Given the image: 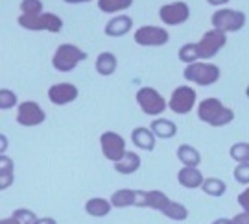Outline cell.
Masks as SVG:
<instances>
[{"instance_id": "obj_1", "label": "cell", "mask_w": 249, "mask_h": 224, "mask_svg": "<svg viewBox=\"0 0 249 224\" xmlns=\"http://www.w3.org/2000/svg\"><path fill=\"white\" fill-rule=\"evenodd\" d=\"M197 117L207 124L220 128V126L231 124L234 121V111L227 106H223L218 99H205L197 106Z\"/></svg>"}, {"instance_id": "obj_2", "label": "cell", "mask_w": 249, "mask_h": 224, "mask_svg": "<svg viewBox=\"0 0 249 224\" xmlns=\"http://www.w3.org/2000/svg\"><path fill=\"white\" fill-rule=\"evenodd\" d=\"M87 60V54L81 50L80 46L65 43L55 48V54L52 58V65L55 71L59 72H71L74 71L81 61Z\"/></svg>"}, {"instance_id": "obj_3", "label": "cell", "mask_w": 249, "mask_h": 224, "mask_svg": "<svg viewBox=\"0 0 249 224\" xmlns=\"http://www.w3.org/2000/svg\"><path fill=\"white\" fill-rule=\"evenodd\" d=\"M18 24L24 30H32V32H50V34H57L63 28V19L57 17L55 13L50 11H43L41 15H20L18 17Z\"/></svg>"}, {"instance_id": "obj_4", "label": "cell", "mask_w": 249, "mask_h": 224, "mask_svg": "<svg viewBox=\"0 0 249 224\" xmlns=\"http://www.w3.org/2000/svg\"><path fill=\"white\" fill-rule=\"evenodd\" d=\"M183 76L196 85H213L220 80V67L214 63H190L185 67Z\"/></svg>"}, {"instance_id": "obj_5", "label": "cell", "mask_w": 249, "mask_h": 224, "mask_svg": "<svg viewBox=\"0 0 249 224\" xmlns=\"http://www.w3.org/2000/svg\"><path fill=\"white\" fill-rule=\"evenodd\" d=\"M137 104L141 106L142 113L151 117L164 113V109L168 108V102L164 100V97L153 87H141L137 91Z\"/></svg>"}, {"instance_id": "obj_6", "label": "cell", "mask_w": 249, "mask_h": 224, "mask_svg": "<svg viewBox=\"0 0 249 224\" xmlns=\"http://www.w3.org/2000/svg\"><path fill=\"white\" fill-rule=\"evenodd\" d=\"M246 24V13L238 11V9L231 8H222L218 11H214L213 15V26L216 30H222V32H238Z\"/></svg>"}, {"instance_id": "obj_7", "label": "cell", "mask_w": 249, "mask_h": 224, "mask_svg": "<svg viewBox=\"0 0 249 224\" xmlns=\"http://www.w3.org/2000/svg\"><path fill=\"white\" fill-rule=\"evenodd\" d=\"M227 43V34L222 30H211L205 32L203 37L197 41V52H199V60H211L222 50Z\"/></svg>"}, {"instance_id": "obj_8", "label": "cell", "mask_w": 249, "mask_h": 224, "mask_svg": "<svg viewBox=\"0 0 249 224\" xmlns=\"http://www.w3.org/2000/svg\"><path fill=\"white\" fill-rule=\"evenodd\" d=\"M100 146H102V154L106 156V160L113 163H118L127 152L124 137L116 132H104L100 135Z\"/></svg>"}, {"instance_id": "obj_9", "label": "cell", "mask_w": 249, "mask_h": 224, "mask_svg": "<svg viewBox=\"0 0 249 224\" xmlns=\"http://www.w3.org/2000/svg\"><path fill=\"white\" fill-rule=\"evenodd\" d=\"M194 104H196V91L188 85H179L170 97L168 108L178 115H187L194 109Z\"/></svg>"}, {"instance_id": "obj_10", "label": "cell", "mask_w": 249, "mask_h": 224, "mask_svg": "<svg viewBox=\"0 0 249 224\" xmlns=\"http://www.w3.org/2000/svg\"><path fill=\"white\" fill-rule=\"evenodd\" d=\"M188 17H190V8H188L187 2H181V0L172 2V4H164L159 9V19L168 26L183 24L188 20Z\"/></svg>"}, {"instance_id": "obj_11", "label": "cell", "mask_w": 249, "mask_h": 224, "mask_svg": "<svg viewBox=\"0 0 249 224\" xmlns=\"http://www.w3.org/2000/svg\"><path fill=\"white\" fill-rule=\"evenodd\" d=\"M170 41V34L160 26H141L135 32V43L141 46H162Z\"/></svg>"}, {"instance_id": "obj_12", "label": "cell", "mask_w": 249, "mask_h": 224, "mask_svg": "<svg viewBox=\"0 0 249 224\" xmlns=\"http://www.w3.org/2000/svg\"><path fill=\"white\" fill-rule=\"evenodd\" d=\"M46 121V113L43 108L34 102V100H26L22 102L17 109V122L20 126H39Z\"/></svg>"}, {"instance_id": "obj_13", "label": "cell", "mask_w": 249, "mask_h": 224, "mask_svg": "<svg viewBox=\"0 0 249 224\" xmlns=\"http://www.w3.org/2000/svg\"><path fill=\"white\" fill-rule=\"evenodd\" d=\"M78 95H80V91L76 85H72V83H53L52 87L48 89V99L52 104L55 106H65V104H71L74 100L78 99Z\"/></svg>"}, {"instance_id": "obj_14", "label": "cell", "mask_w": 249, "mask_h": 224, "mask_svg": "<svg viewBox=\"0 0 249 224\" xmlns=\"http://www.w3.org/2000/svg\"><path fill=\"white\" fill-rule=\"evenodd\" d=\"M155 134L151 132V128H144V126H139V128H135L133 132H131V141L137 148H141V150H148L151 152L153 148H155Z\"/></svg>"}, {"instance_id": "obj_15", "label": "cell", "mask_w": 249, "mask_h": 224, "mask_svg": "<svg viewBox=\"0 0 249 224\" xmlns=\"http://www.w3.org/2000/svg\"><path fill=\"white\" fill-rule=\"evenodd\" d=\"M131 28H133L131 17H127V15H118V17H113L106 24V36L122 37V36H125L127 32H131Z\"/></svg>"}, {"instance_id": "obj_16", "label": "cell", "mask_w": 249, "mask_h": 224, "mask_svg": "<svg viewBox=\"0 0 249 224\" xmlns=\"http://www.w3.org/2000/svg\"><path fill=\"white\" fill-rule=\"evenodd\" d=\"M178 182L187 189H197L203 185L205 178L197 167H183L178 172Z\"/></svg>"}, {"instance_id": "obj_17", "label": "cell", "mask_w": 249, "mask_h": 224, "mask_svg": "<svg viewBox=\"0 0 249 224\" xmlns=\"http://www.w3.org/2000/svg\"><path fill=\"white\" fill-rule=\"evenodd\" d=\"M151 132L155 134V137H160V139H172L174 135L178 134V126L174 121H168V119H155L150 124Z\"/></svg>"}, {"instance_id": "obj_18", "label": "cell", "mask_w": 249, "mask_h": 224, "mask_svg": "<svg viewBox=\"0 0 249 224\" xmlns=\"http://www.w3.org/2000/svg\"><path fill=\"white\" fill-rule=\"evenodd\" d=\"M141 169V156L137 152H125V156L118 163H115V170L120 174H133Z\"/></svg>"}, {"instance_id": "obj_19", "label": "cell", "mask_w": 249, "mask_h": 224, "mask_svg": "<svg viewBox=\"0 0 249 224\" xmlns=\"http://www.w3.org/2000/svg\"><path fill=\"white\" fill-rule=\"evenodd\" d=\"M178 158L185 167H197L201 163V154L192 144H181L178 148Z\"/></svg>"}, {"instance_id": "obj_20", "label": "cell", "mask_w": 249, "mask_h": 224, "mask_svg": "<svg viewBox=\"0 0 249 224\" xmlns=\"http://www.w3.org/2000/svg\"><path fill=\"white\" fill-rule=\"evenodd\" d=\"M111 200H106V198H90L85 204V211L89 213L90 217H106L111 213Z\"/></svg>"}, {"instance_id": "obj_21", "label": "cell", "mask_w": 249, "mask_h": 224, "mask_svg": "<svg viewBox=\"0 0 249 224\" xmlns=\"http://www.w3.org/2000/svg\"><path fill=\"white\" fill-rule=\"evenodd\" d=\"M118 61H116V56L111 52H102L96 58V72L102 76H111L116 71Z\"/></svg>"}, {"instance_id": "obj_22", "label": "cell", "mask_w": 249, "mask_h": 224, "mask_svg": "<svg viewBox=\"0 0 249 224\" xmlns=\"http://www.w3.org/2000/svg\"><path fill=\"white\" fill-rule=\"evenodd\" d=\"M135 198H137V189H118L111 197V204L115 207H129L135 206Z\"/></svg>"}, {"instance_id": "obj_23", "label": "cell", "mask_w": 249, "mask_h": 224, "mask_svg": "<svg viewBox=\"0 0 249 224\" xmlns=\"http://www.w3.org/2000/svg\"><path fill=\"white\" fill-rule=\"evenodd\" d=\"M160 213L164 217H168L172 221H185L188 217V209L183 204H179V202H174V200H168L162 209H160Z\"/></svg>"}, {"instance_id": "obj_24", "label": "cell", "mask_w": 249, "mask_h": 224, "mask_svg": "<svg viewBox=\"0 0 249 224\" xmlns=\"http://www.w3.org/2000/svg\"><path fill=\"white\" fill-rule=\"evenodd\" d=\"M13 183V162L8 156L0 158V189H8Z\"/></svg>"}, {"instance_id": "obj_25", "label": "cell", "mask_w": 249, "mask_h": 224, "mask_svg": "<svg viewBox=\"0 0 249 224\" xmlns=\"http://www.w3.org/2000/svg\"><path fill=\"white\" fill-rule=\"evenodd\" d=\"M131 6L133 0H98V9L104 13H120Z\"/></svg>"}, {"instance_id": "obj_26", "label": "cell", "mask_w": 249, "mask_h": 224, "mask_svg": "<svg viewBox=\"0 0 249 224\" xmlns=\"http://www.w3.org/2000/svg\"><path fill=\"white\" fill-rule=\"evenodd\" d=\"M201 189H203L205 195H209V197H222L223 193L227 191V185L220 178H207L203 182Z\"/></svg>"}, {"instance_id": "obj_27", "label": "cell", "mask_w": 249, "mask_h": 224, "mask_svg": "<svg viewBox=\"0 0 249 224\" xmlns=\"http://www.w3.org/2000/svg\"><path fill=\"white\" fill-rule=\"evenodd\" d=\"M179 60L183 63H196L199 60V52H197V43H187L179 48Z\"/></svg>"}, {"instance_id": "obj_28", "label": "cell", "mask_w": 249, "mask_h": 224, "mask_svg": "<svg viewBox=\"0 0 249 224\" xmlns=\"http://www.w3.org/2000/svg\"><path fill=\"white\" fill-rule=\"evenodd\" d=\"M229 154L236 163H249V143H234Z\"/></svg>"}, {"instance_id": "obj_29", "label": "cell", "mask_w": 249, "mask_h": 224, "mask_svg": "<svg viewBox=\"0 0 249 224\" xmlns=\"http://www.w3.org/2000/svg\"><path fill=\"white\" fill-rule=\"evenodd\" d=\"M170 198L162 193V191H148V207H151V209H157V211H160L162 209V206L168 202Z\"/></svg>"}, {"instance_id": "obj_30", "label": "cell", "mask_w": 249, "mask_h": 224, "mask_svg": "<svg viewBox=\"0 0 249 224\" xmlns=\"http://www.w3.org/2000/svg\"><path fill=\"white\" fill-rule=\"evenodd\" d=\"M22 15H41L43 13V2L41 0H22L20 2Z\"/></svg>"}, {"instance_id": "obj_31", "label": "cell", "mask_w": 249, "mask_h": 224, "mask_svg": "<svg viewBox=\"0 0 249 224\" xmlns=\"http://www.w3.org/2000/svg\"><path fill=\"white\" fill-rule=\"evenodd\" d=\"M13 106H17V95H15L11 89L0 91V108L11 109Z\"/></svg>"}, {"instance_id": "obj_32", "label": "cell", "mask_w": 249, "mask_h": 224, "mask_svg": "<svg viewBox=\"0 0 249 224\" xmlns=\"http://www.w3.org/2000/svg\"><path fill=\"white\" fill-rule=\"evenodd\" d=\"M13 217H17L22 224H36L37 221H39V217H37L32 209H26V207L15 209V211H13Z\"/></svg>"}, {"instance_id": "obj_33", "label": "cell", "mask_w": 249, "mask_h": 224, "mask_svg": "<svg viewBox=\"0 0 249 224\" xmlns=\"http://www.w3.org/2000/svg\"><path fill=\"white\" fill-rule=\"evenodd\" d=\"M232 176L238 183H244L248 185L249 183V163H238L234 170H232Z\"/></svg>"}, {"instance_id": "obj_34", "label": "cell", "mask_w": 249, "mask_h": 224, "mask_svg": "<svg viewBox=\"0 0 249 224\" xmlns=\"http://www.w3.org/2000/svg\"><path fill=\"white\" fill-rule=\"evenodd\" d=\"M238 204L242 206V209L244 211H249V187L244 191V193H240L238 195Z\"/></svg>"}, {"instance_id": "obj_35", "label": "cell", "mask_w": 249, "mask_h": 224, "mask_svg": "<svg viewBox=\"0 0 249 224\" xmlns=\"http://www.w3.org/2000/svg\"><path fill=\"white\" fill-rule=\"evenodd\" d=\"M232 223L234 224H249V211H242L238 215L232 217Z\"/></svg>"}, {"instance_id": "obj_36", "label": "cell", "mask_w": 249, "mask_h": 224, "mask_svg": "<svg viewBox=\"0 0 249 224\" xmlns=\"http://www.w3.org/2000/svg\"><path fill=\"white\" fill-rule=\"evenodd\" d=\"M0 224H22L20 223V221H18L17 217H8V219H2V221H0Z\"/></svg>"}, {"instance_id": "obj_37", "label": "cell", "mask_w": 249, "mask_h": 224, "mask_svg": "<svg viewBox=\"0 0 249 224\" xmlns=\"http://www.w3.org/2000/svg\"><path fill=\"white\" fill-rule=\"evenodd\" d=\"M36 224H57V223H55V219H52V217H43Z\"/></svg>"}, {"instance_id": "obj_38", "label": "cell", "mask_w": 249, "mask_h": 224, "mask_svg": "<svg viewBox=\"0 0 249 224\" xmlns=\"http://www.w3.org/2000/svg\"><path fill=\"white\" fill-rule=\"evenodd\" d=\"M211 6H225L227 2H231V0H207Z\"/></svg>"}, {"instance_id": "obj_39", "label": "cell", "mask_w": 249, "mask_h": 224, "mask_svg": "<svg viewBox=\"0 0 249 224\" xmlns=\"http://www.w3.org/2000/svg\"><path fill=\"white\" fill-rule=\"evenodd\" d=\"M213 224H234V223H232V219H216Z\"/></svg>"}, {"instance_id": "obj_40", "label": "cell", "mask_w": 249, "mask_h": 224, "mask_svg": "<svg viewBox=\"0 0 249 224\" xmlns=\"http://www.w3.org/2000/svg\"><path fill=\"white\" fill-rule=\"evenodd\" d=\"M6 146H8V139H6V135H2V139H0V148L6 150Z\"/></svg>"}, {"instance_id": "obj_41", "label": "cell", "mask_w": 249, "mask_h": 224, "mask_svg": "<svg viewBox=\"0 0 249 224\" xmlns=\"http://www.w3.org/2000/svg\"><path fill=\"white\" fill-rule=\"evenodd\" d=\"M67 4H85V2H90V0H63Z\"/></svg>"}, {"instance_id": "obj_42", "label": "cell", "mask_w": 249, "mask_h": 224, "mask_svg": "<svg viewBox=\"0 0 249 224\" xmlns=\"http://www.w3.org/2000/svg\"><path fill=\"white\" fill-rule=\"evenodd\" d=\"M246 95H248V99H249V85H248V89H246Z\"/></svg>"}]
</instances>
